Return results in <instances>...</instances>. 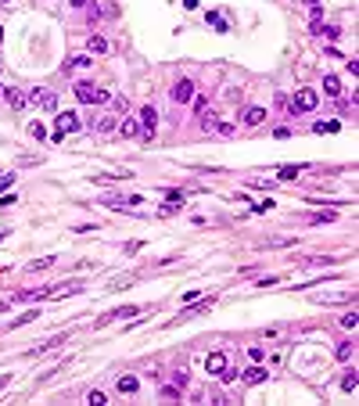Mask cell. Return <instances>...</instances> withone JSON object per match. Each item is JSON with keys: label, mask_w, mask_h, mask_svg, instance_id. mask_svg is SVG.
<instances>
[{"label": "cell", "mask_w": 359, "mask_h": 406, "mask_svg": "<svg viewBox=\"0 0 359 406\" xmlns=\"http://www.w3.org/2000/svg\"><path fill=\"white\" fill-rule=\"evenodd\" d=\"M316 104H320L316 90H312V86H302V90H298V94H295L291 108H295V115H309V112H316Z\"/></svg>", "instance_id": "obj_2"}, {"label": "cell", "mask_w": 359, "mask_h": 406, "mask_svg": "<svg viewBox=\"0 0 359 406\" xmlns=\"http://www.w3.org/2000/svg\"><path fill=\"white\" fill-rule=\"evenodd\" d=\"M230 367V359L223 356V352H208V359H205V370L212 374V378H223V370Z\"/></svg>", "instance_id": "obj_5"}, {"label": "cell", "mask_w": 359, "mask_h": 406, "mask_svg": "<svg viewBox=\"0 0 359 406\" xmlns=\"http://www.w3.org/2000/svg\"><path fill=\"white\" fill-rule=\"evenodd\" d=\"M341 298H352V291H331V295H312V302H341Z\"/></svg>", "instance_id": "obj_17"}, {"label": "cell", "mask_w": 359, "mask_h": 406, "mask_svg": "<svg viewBox=\"0 0 359 406\" xmlns=\"http://www.w3.org/2000/svg\"><path fill=\"white\" fill-rule=\"evenodd\" d=\"M7 101H11L14 112H22L25 104H29V94H22V90H7Z\"/></svg>", "instance_id": "obj_10"}, {"label": "cell", "mask_w": 359, "mask_h": 406, "mask_svg": "<svg viewBox=\"0 0 359 406\" xmlns=\"http://www.w3.org/2000/svg\"><path fill=\"white\" fill-rule=\"evenodd\" d=\"M248 356H251V363H259V359H262V349H259V345H251Z\"/></svg>", "instance_id": "obj_26"}, {"label": "cell", "mask_w": 359, "mask_h": 406, "mask_svg": "<svg viewBox=\"0 0 359 406\" xmlns=\"http://www.w3.org/2000/svg\"><path fill=\"white\" fill-rule=\"evenodd\" d=\"M194 94H198V90H194V83H190V79H180V83L173 86V101H180V104H187Z\"/></svg>", "instance_id": "obj_6"}, {"label": "cell", "mask_w": 359, "mask_h": 406, "mask_svg": "<svg viewBox=\"0 0 359 406\" xmlns=\"http://www.w3.org/2000/svg\"><path fill=\"white\" fill-rule=\"evenodd\" d=\"M0 43H4V29H0Z\"/></svg>", "instance_id": "obj_30"}, {"label": "cell", "mask_w": 359, "mask_h": 406, "mask_svg": "<svg viewBox=\"0 0 359 406\" xmlns=\"http://www.w3.org/2000/svg\"><path fill=\"white\" fill-rule=\"evenodd\" d=\"M262 123H266V112H262V108H244V115H241V126L255 130V126H262Z\"/></svg>", "instance_id": "obj_8"}, {"label": "cell", "mask_w": 359, "mask_h": 406, "mask_svg": "<svg viewBox=\"0 0 359 406\" xmlns=\"http://www.w3.org/2000/svg\"><path fill=\"white\" fill-rule=\"evenodd\" d=\"M352 352H356V349H352V341H341L338 349H334V356H338V359H352Z\"/></svg>", "instance_id": "obj_18"}, {"label": "cell", "mask_w": 359, "mask_h": 406, "mask_svg": "<svg viewBox=\"0 0 359 406\" xmlns=\"http://www.w3.org/2000/svg\"><path fill=\"white\" fill-rule=\"evenodd\" d=\"M86 47H90V54H108V40H104V36H90Z\"/></svg>", "instance_id": "obj_14"}, {"label": "cell", "mask_w": 359, "mask_h": 406, "mask_svg": "<svg viewBox=\"0 0 359 406\" xmlns=\"http://www.w3.org/2000/svg\"><path fill=\"white\" fill-rule=\"evenodd\" d=\"M356 324H359V320H356V313H345V317H341V327H349V331H352Z\"/></svg>", "instance_id": "obj_24"}, {"label": "cell", "mask_w": 359, "mask_h": 406, "mask_svg": "<svg viewBox=\"0 0 359 406\" xmlns=\"http://www.w3.org/2000/svg\"><path fill=\"white\" fill-rule=\"evenodd\" d=\"M309 4H320V0H309Z\"/></svg>", "instance_id": "obj_33"}, {"label": "cell", "mask_w": 359, "mask_h": 406, "mask_svg": "<svg viewBox=\"0 0 359 406\" xmlns=\"http://www.w3.org/2000/svg\"><path fill=\"white\" fill-rule=\"evenodd\" d=\"M323 90H327L331 97H341V90H345V86H341V79H338V76H327V79H323Z\"/></svg>", "instance_id": "obj_13"}, {"label": "cell", "mask_w": 359, "mask_h": 406, "mask_svg": "<svg viewBox=\"0 0 359 406\" xmlns=\"http://www.w3.org/2000/svg\"><path fill=\"white\" fill-rule=\"evenodd\" d=\"M29 97H33V101L40 104L43 112H54V108H58V94H54V90H47V86H36Z\"/></svg>", "instance_id": "obj_4"}, {"label": "cell", "mask_w": 359, "mask_h": 406, "mask_svg": "<svg viewBox=\"0 0 359 406\" xmlns=\"http://www.w3.org/2000/svg\"><path fill=\"white\" fill-rule=\"evenodd\" d=\"M86 403H90V406H108V396H104V392H90Z\"/></svg>", "instance_id": "obj_20"}, {"label": "cell", "mask_w": 359, "mask_h": 406, "mask_svg": "<svg viewBox=\"0 0 359 406\" xmlns=\"http://www.w3.org/2000/svg\"><path fill=\"white\" fill-rule=\"evenodd\" d=\"M126 317H140V309H137V306H122V309L108 313V320H126Z\"/></svg>", "instance_id": "obj_15"}, {"label": "cell", "mask_w": 359, "mask_h": 406, "mask_svg": "<svg viewBox=\"0 0 359 406\" xmlns=\"http://www.w3.org/2000/svg\"><path fill=\"white\" fill-rule=\"evenodd\" d=\"M208 22H212L216 29H227V22H223V18H219V14H216V11H212V14H208Z\"/></svg>", "instance_id": "obj_27"}, {"label": "cell", "mask_w": 359, "mask_h": 406, "mask_svg": "<svg viewBox=\"0 0 359 406\" xmlns=\"http://www.w3.org/2000/svg\"><path fill=\"white\" fill-rule=\"evenodd\" d=\"M76 68H90V58L86 54H76V58H68V62H65V72H76Z\"/></svg>", "instance_id": "obj_12"}, {"label": "cell", "mask_w": 359, "mask_h": 406, "mask_svg": "<svg viewBox=\"0 0 359 406\" xmlns=\"http://www.w3.org/2000/svg\"><path fill=\"white\" fill-rule=\"evenodd\" d=\"M173 385H176V388H183V385H187V374H183V370H176V374H173Z\"/></svg>", "instance_id": "obj_25"}, {"label": "cell", "mask_w": 359, "mask_h": 406, "mask_svg": "<svg viewBox=\"0 0 359 406\" xmlns=\"http://www.w3.org/2000/svg\"><path fill=\"white\" fill-rule=\"evenodd\" d=\"M11 184H14V176H11V173H7V176H0V191H7Z\"/></svg>", "instance_id": "obj_28"}, {"label": "cell", "mask_w": 359, "mask_h": 406, "mask_svg": "<svg viewBox=\"0 0 359 406\" xmlns=\"http://www.w3.org/2000/svg\"><path fill=\"white\" fill-rule=\"evenodd\" d=\"M79 130V115L76 112H61L58 115V133H76Z\"/></svg>", "instance_id": "obj_7"}, {"label": "cell", "mask_w": 359, "mask_h": 406, "mask_svg": "<svg viewBox=\"0 0 359 406\" xmlns=\"http://www.w3.org/2000/svg\"><path fill=\"white\" fill-rule=\"evenodd\" d=\"M266 378H269V374H266L262 367H248V370H244V381H248V385H262Z\"/></svg>", "instance_id": "obj_11"}, {"label": "cell", "mask_w": 359, "mask_h": 406, "mask_svg": "<svg viewBox=\"0 0 359 406\" xmlns=\"http://www.w3.org/2000/svg\"><path fill=\"white\" fill-rule=\"evenodd\" d=\"M29 133H33L36 140H43V137H47V130H43V123H29Z\"/></svg>", "instance_id": "obj_22"}, {"label": "cell", "mask_w": 359, "mask_h": 406, "mask_svg": "<svg viewBox=\"0 0 359 406\" xmlns=\"http://www.w3.org/2000/svg\"><path fill=\"white\" fill-rule=\"evenodd\" d=\"M72 94H76V101H83V104H108L112 101L108 90L94 86V83H76V86H72Z\"/></svg>", "instance_id": "obj_1"}, {"label": "cell", "mask_w": 359, "mask_h": 406, "mask_svg": "<svg viewBox=\"0 0 359 406\" xmlns=\"http://www.w3.org/2000/svg\"><path fill=\"white\" fill-rule=\"evenodd\" d=\"M0 97H4V86H0Z\"/></svg>", "instance_id": "obj_32"}, {"label": "cell", "mask_w": 359, "mask_h": 406, "mask_svg": "<svg viewBox=\"0 0 359 406\" xmlns=\"http://www.w3.org/2000/svg\"><path fill=\"white\" fill-rule=\"evenodd\" d=\"M137 123H140V137H144V140H155V126H158V112L151 108V104H144V108H140V119H137Z\"/></svg>", "instance_id": "obj_3"}, {"label": "cell", "mask_w": 359, "mask_h": 406, "mask_svg": "<svg viewBox=\"0 0 359 406\" xmlns=\"http://www.w3.org/2000/svg\"><path fill=\"white\" fill-rule=\"evenodd\" d=\"M72 7H90V0H68Z\"/></svg>", "instance_id": "obj_29"}, {"label": "cell", "mask_w": 359, "mask_h": 406, "mask_svg": "<svg viewBox=\"0 0 359 406\" xmlns=\"http://www.w3.org/2000/svg\"><path fill=\"white\" fill-rule=\"evenodd\" d=\"M0 4H11V0H0Z\"/></svg>", "instance_id": "obj_31"}, {"label": "cell", "mask_w": 359, "mask_h": 406, "mask_svg": "<svg viewBox=\"0 0 359 406\" xmlns=\"http://www.w3.org/2000/svg\"><path fill=\"white\" fill-rule=\"evenodd\" d=\"M298 176V165H284V169L277 173V180H295Z\"/></svg>", "instance_id": "obj_21"}, {"label": "cell", "mask_w": 359, "mask_h": 406, "mask_svg": "<svg viewBox=\"0 0 359 406\" xmlns=\"http://www.w3.org/2000/svg\"><path fill=\"white\" fill-rule=\"evenodd\" d=\"M119 130H122V137H140V123H137L133 115H129V119H126V123L119 126Z\"/></svg>", "instance_id": "obj_16"}, {"label": "cell", "mask_w": 359, "mask_h": 406, "mask_svg": "<svg viewBox=\"0 0 359 406\" xmlns=\"http://www.w3.org/2000/svg\"><path fill=\"white\" fill-rule=\"evenodd\" d=\"M137 388H140V381L133 378V374H126V378H119V392H122V396H133Z\"/></svg>", "instance_id": "obj_9"}, {"label": "cell", "mask_w": 359, "mask_h": 406, "mask_svg": "<svg viewBox=\"0 0 359 406\" xmlns=\"http://www.w3.org/2000/svg\"><path fill=\"white\" fill-rule=\"evenodd\" d=\"M97 130H101V133H112V130H115V115H104V119H97Z\"/></svg>", "instance_id": "obj_19"}, {"label": "cell", "mask_w": 359, "mask_h": 406, "mask_svg": "<svg viewBox=\"0 0 359 406\" xmlns=\"http://www.w3.org/2000/svg\"><path fill=\"white\" fill-rule=\"evenodd\" d=\"M341 388H345V392H356V374H352V370L341 378Z\"/></svg>", "instance_id": "obj_23"}]
</instances>
